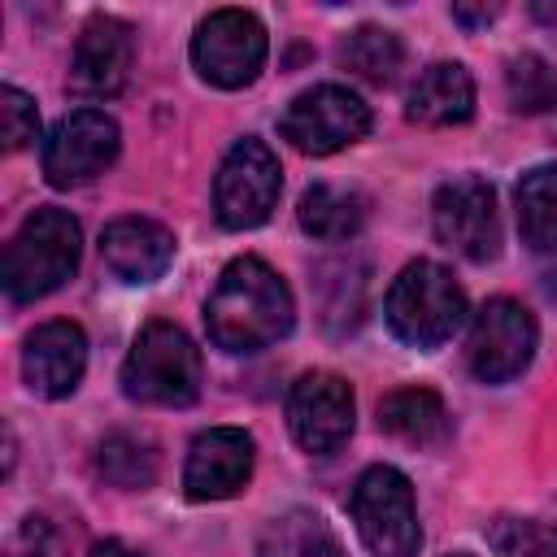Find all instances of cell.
Returning a JSON list of instances; mask_svg holds the SVG:
<instances>
[{
	"label": "cell",
	"instance_id": "23",
	"mask_svg": "<svg viewBox=\"0 0 557 557\" xmlns=\"http://www.w3.org/2000/svg\"><path fill=\"white\" fill-rule=\"evenodd\" d=\"M96 470L104 483L122 487V492H144L152 487L157 479V453L148 440L139 435H126V431H113L109 440H100L96 448Z\"/></svg>",
	"mask_w": 557,
	"mask_h": 557
},
{
	"label": "cell",
	"instance_id": "7",
	"mask_svg": "<svg viewBox=\"0 0 557 557\" xmlns=\"http://www.w3.org/2000/svg\"><path fill=\"white\" fill-rule=\"evenodd\" d=\"M278 131L292 148L309 157H331L370 131V104L339 83H318L283 109Z\"/></svg>",
	"mask_w": 557,
	"mask_h": 557
},
{
	"label": "cell",
	"instance_id": "26",
	"mask_svg": "<svg viewBox=\"0 0 557 557\" xmlns=\"http://www.w3.org/2000/svg\"><path fill=\"white\" fill-rule=\"evenodd\" d=\"M0 135H4V148L9 152H17L30 139H39V109L17 87H0Z\"/></svg>",
	"mask_w": 557,
	"mask_h": 557
},
{
	"label": "cell",
	"instance_id": "24",
	"mask_svg": "<svg viewBox=\"0 0 557 557\" xmlns=\"http://www.w3.org/2000/svg\"><path fill=\"white\" fill-rule=\"evenodd\" d=\"M505 91H509V104L518 113H544L557 104V70L544 57L522 52L505 70Z\"/></svg>",
	"mask_w": 557,
	"mask_h": 557
},
{
	"label": "cell",
	"instance_id": "27",
	"mask_svg": "<svg viewBox=\"0 0 557 557\" xmlns=\"http://www.w3.org/2000/svg\"><path fill=\"white\" fill-rule=\"evenodd\" d=\"M9 557H52V535H48V527H44L39 518H26V527L17 531Z\"/></svg>",
	"mask_w": 557,
	"mask_h": 557
},
{
	"label": "cell",
	"instance_id": "11",
	"mask_svg": "<svg viewBox=\"0 0 557 557\" xmlns=\"http://www.w3.org/2000/svg\"><path fill=\"white\" fill-rule=\"evenodd\" d=\"M470 370L483 383H509L518 379L531 357H535V318L527 305L496 296L479 309L474 326H470Z\"/></svg>",
	"mask_w": 557,
	"mask_h": 557
},
{
	"label": "cell",
	"instance_id": "21",
	"mask_svg": "<svg viewBox=\"0 0 557 557\" xmlns=\"http://www.w3.org/2000/svg\"><path fill=\"white\" fill-rule=\"evenodd\" d=\"M257 557H344V553H339V540L331 535V527L318 513L292 509V513L274 518L261 531Z\"/></svg>",
	"mask_w": 557,
	"mask_h": 557
},
{
	"label": "cell",
	"instance_id": "13",
	"mask_svg": "<svg viewBox=\"0 0 557 557\" xmlns=\"http://www.w3.org/2000/svg\"><path fill=\"white\" fill-rule=\"evenodd\" d=\"M135 61V39L122 17H91L78 30L74 57H70V91L83 100H109L126 87Z\"/></svg>",
	"mask_w": 557,
	"mask_h": 557
},
{
	"label": "cell",
	"instance_id": "2",
	"mask_svg": "<svg viewBox=\"0 0 557 557\" xmlns=\"http://www.w3.org/2000/svg\"><path fill=\"white\" fill-rule=\"evenodd\" d=\"M78 252H83V231L78 222L57 209V205H44L35 209L17 235L9 239L4 248V292L13 305H30L48 292H57L74 270H78Z\"/></svg>",
	"mask_w": 557,
	"mask_h": 557
},
{
	"label": "cell",
	"instance_id": "3",
	"mask_svg": "<svg viewBox=\"0 0 557 557\" xmlns=\"http://www.w3.org/2000/svg\"><path fill=\"white\" fill-rule=\"evenodd\" d=\"M387 326L409 348H440L466 318V292L440 261H409L383 300Z\"/></svg>",
	"mask_w": 557,
	"mask_h": 557
},
{
	"label": "cell",
	"instance_id": "10",
	"mask_svg": "<svg viewBox=\"0 0 557 557\" xmlns=\"http://www.w3.org/2000/svg\"><path fill=\"white\" fill-rule=\"evenodd\" d=\"M117 148H122V131L104 109H74L52 126L44 144V174L52 187L91 183L113 165Z\"/></svg>",
	"mask_w": 557,
	"mask_h": 557
},
{
	"label": "cell",
	"instance_id": "6",
	"mask_svg": "<svg viewBox=\"0 0 557 557\" xmlns=\"http://www.w3.org/2000/svg\"><path fill=\"white\" fill-rule=\"evenodd\" d=\"M283 191V174H278V157L257 139L244 135L218 165L213 178V213L226 231H252L261 226Z\"/></svg>",
	"mask_w": 557,
	"mask_h": 557
},
{
	"label": "cell",
	"instance_id": "14",
	"mask_svg": "<svg viewBox=\"0 0 557 557\" xmlns=\"http://www.w3.org/2000/svg\"><path fill=\"white\" fill-rule=\"evenodd\" d=\"M252 479V435L239 426H209L191 440L183 487L191 500H226Z\"/></svg>",
	"mask_w": 557,
	"mask_h": 557
},
{
	"label": "cell",
	"instance_id": "20",
	"mask_svg": "<svg viewBox=\"0 0 557 557\" xmlns=\"http://www.w3.org/2000/svg\"><path fill=\"white\" fill-rule=\"evenodd\" d=\"M518 231L535 252H557V165H535L518 178Z\"/></svg>",
	"mask_w": 557,
	"mask_h": 557
},
{
	"label": "cell",
	"instance_id": "4",
	"mask_svg": "<svg viewBox=\"0 0 557 557\" xmlns=\"http://www.w3.org/2000/svg\"><path fill=\"white\" fill-rule=\"evenodd\" d=\"M122 392L139 405L183 409L200 396V352L174 322H148L122 366Z\"/></svg>",
	"mask_w": 557,
	"mask_h": 557
},
{
	"label": "cell",
	"instance_id": "1",
	"mask_svg": "<svg viewBox=\"0 0 557 557\" xmlns=\"http://www.w3.org/2000/svg\"><path fill=\"white\" fill-rule=\"evenodd\" d=\"M296 322L287 283L261 257H235L205 305L209 339L226 352H261L278 344Z\"/></svg>",
	"mask_w": 557,
	"mask_h": 557
},
{
	"label": "cell",
	"instance_id": "28",
	"mask_svg": "<svg viewBox=\"0 0 557 557\" xmlns=\"http://www.w3.org/2000/svg\"><path fill=\"white\" fill-rule=\"evenodd\" d=\"M500 13V4H479V9H470V4H453V17L461 22V26H483V22H492Z\"/></svg>",
	"mask_w": 557,
	"mask_h": 557
},
{
	"label": "cell",
	"instance_id": "15",
	"mask_svg": "<svg viewBox=\"0 0 557 557\" xmlns=\"http://www.w3.org/2000/svg\"><path fill=\"white\" fill-rule=\"evenodd\" d=\"M87 370V335L74 322H44L30 331L22 348V374L26 387L44 400H61L78 387Z\"/></svg>",
	"mask_w": 557,
	"mask_h": 557
},
{
	"label": "cell",
	"instance_id": "22",
	"mask_svg": "<svg viewBox=\"0 0 557 557\" xmlns=\"http://www.w3.org/2000/svg\"><path fill=\"white\" fill-rule=\"evenodd\" d=\"M339 61H344L357 78H366V83H374V87H387V83H396L400 65H405V48H400V39H396L392 30H383V26H357V30H348V39L339 44Z\"/></svg>",
	"mask_w": 557,
	"mask_h": 557
},
{
	"label": "cell",
	"instance_id": "17",
	"mask_svg": "<svg viewBox=\"0 0 557 557\" xmlns=\"http://www.w3.org/2000/svg\"><path fill=\"white\" fill-rule=\"evenodd\" d=\"M409 122L418 126H461L474 113V78L461 61H435L418 74L405 100Z\"/></svg>",
	"mask_w": 557,
	"mask_h": 557
},
{
	"label": "cell",
	"instance_id": "16",
	"mask_svg": "<svg viewBox=\"0 0 557 557\" xmlns=\"http://www.w3.org/2000/svg\"><path fill=\"white\" fill-rule=\"evenodd\" d=\"M100 261L122 283H152L174 261V235L148 218H117L100 235Z\"/></svg>",
	"mask_w": 557,
	"mask_h": 557
},
{
	"label": "cell",
	"instance_id": "25",
	"mask_svg": "<svg viewBox=\"0 0 557 557\" xmlns=\"http://www.w3.org/2000/svg\"><path fill=\"white\" fill-rule=\"evenodd\" d=\"M496 557H557V522L540 518H500L487 531Z\"/></svg>",
	"mask_w": 557,
	"mask_h": 557
},
{
	"label": "cell",
	"instance_id": "9",
	"mask_svg": "<svg viewBox=\"0 0 557 557\" xmlns=\"http://www.w3.org/2000/svg\"><path fill=\"white\" fill-rule=\"evenodd\" d=\"M431 222L440 244L461 252L466 261H492L500 248V213H496V187L479 174L448 178L435 191Z\"/></svg>",
	"mask_w": 557,
	"mask_h": 557
},
{
	"label": "cell",
	"instance_id": "8",
	"mask_svg": "<svg viewBox=\"0 0 557 557\" xmlns=\"http://www.w3.org/2000/svg\"><path fill=\"white\" fill-rule=\"evenodd\" d=\"M265 26L244 13V9H218L209 13L200 26H196V39H191V61L200 70L205 83L213 87H248L261 65H265Z\"/></svg>",
	"mask_w": 557,
	"mask_h": 557
},
{
	"label": "cell",
	"instance_id": "29",
	"mask_svg": "<svg viewBox=\"0 0 557 557\" xmlns=\"http://www.w3.org/2000/svg\"><path fill=\"white\" fill-rule=\"evenodd\" d=\"M87 557H135L126 544H117V540H104V544H96Z\"/></svg>",
	"mask_w": 557,
	"mask_h": 557
},
{
	"label": "cell",
	"instance_id": "19",
	"mask_svg": "<svg viewBox=\"0 0 557 557\" xmlns=\"http://www.w3.org/2000/svg\"><path fill=\"white\" fill-rule=\"evenodd\" d=\"M361 222H366V196L361 191H348L335 183H313L300 196V226L313 239H326V244L352 239L361 231Z\"/></svg>",
	"mask_w": 557,
	"mask_h": 557
},
{
	"label": "cell",
	"instance_id": "12",
	"mask_svg": "<svg viewBox=\"0 0 557 557\" xmlns=\"http://www.w3.org/2000/svg\"><path fill=\"white\" fill-rule=\"evenodd\" d=\"M287 426L305 453H335L352 435V392L339 374L309 370L287 392Z\"/></svg>",
	"mask_w": 557,
	"mask_h": 557
},
{
	"label": "cell",
	"instance_id": "18",
	"mask_svg": "<svg viewBox=\"0 0 557 557\" xmlns=\"http://www.w3.org/2000/svg\"><path fill=\"white\" fill-rule=\"evenodd\" d=\"M379 426L400 444L431 448L448 435V409L431 387H396L379 400Z\"/></svg>",
	"mask_w": 557,
	"mask_h": 557
},
{
	"label": "cell",
	"instance_id": "5",
	"mask_svg": "<svg viewBox=\"0 0 557 557\" xmlns=\"http://www.w3.org/2000/svg\"><path fill=\"white\" fill-rule=\"evenodd\" d=\"M352 522L374 557H418L422 531L413 487L396 466H370L352 487Z\"/></svg>",
	"mask_w": 557,
	"mask_h": 557
}]
</instances>
